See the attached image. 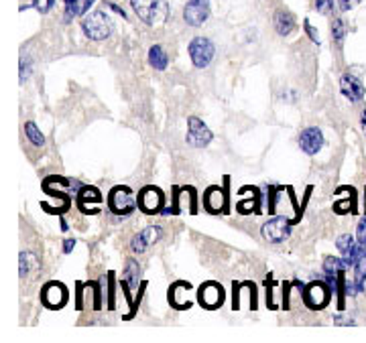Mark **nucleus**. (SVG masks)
<instances>
[{
	"mask_svg": "<svg viewBox=\"0 0 366 343\" xmlns=\"http://www.w3.org/2000/svg\"><path fill=\"white\" fill-rule=\"evenodd\" d=\"M64 244H66V246H64V252H66V254H69V252L74 250V244H76V240H74V237H69V240H66Z\"/></svg>",
	"mask_w": 366,
	"mask_h": 343,
	"instance_id": "obj_32",
	"label": "nucleus"
},
{
	"mask_svg": "<svg viewBox=\"0 0 366 343\" xmlns=\"http://www.w3.org/2000/svg\"><path fill=\"white\" fill-rule=\"evenodd\" d=\"M78 203L81 213H98L100 203H102V193L92 187V185H81V189L78 191Z\"/></svg>",
	"mask_w": 366,
	"mask_h": 343,
	"instance_id": "obj_14",
	"label": "nucleus"
},
{
	"mask_svg": "<svg viewBox=\"0 0 366 343\" xmlns=\"http://www.w3.org/2000/svg\"><path fill=\"white\" fill-rule=\"evenodd\" d=\"M209 16V0H187L183 19L189 26H202Z\"/></svg>",
	"mask_w": 366,
	"mask_h": 343,
	"instance_id": "obj_12",
	"label": "nucleus"
},
{
	"mask_svg": "<svg viewBox=\"0 0 366 343\" xmlns=\"http://www.w3.org/2000/svg\"><path fill=\"white\" fill-rule=\"evenodd\" d=\"M35 268H39L37 258L31 252H21V256H19V275H21V278L29 277L31 270H35Z\"/></svg>",
	"mask_w": 366,
	"mask_h": 343,
	"instance_id": "obj_20",
	"label": "nucleus"
},
{
	"mask_svg": "<svg viewBox=\"0 0 366 343\" xmlns=\"http://www.w3.org/2000/svg\"><path fill=\"white\" fill-rule=\"evenodd\" d=\"M189 57H192V63L197 67V69H204L212 63L214 55H216V47L214 43L206 37H196V39L189 43Z\"/></svg>",
	"mask_w": 366,
	"mask_h": 343,
	"instance_id": "obj_5",
	"label": "nucleus"
},
{
	"mask_svg": "<svg viewBox=\"0 0 366 343\" xmlns=\"http://www.w3.org/2000/svg\"><path fill=\"white\" fill-rule=\"evenodd\" d=\"M330 299H332V287L326 285V282H322V280H314V282H310L303 289V301H305V304L310 309L320 311V309L327 307Z\"/></svg>",
	"mask_w": 366,
	"mask_h": 343,
	"instance_id": "obj_4",
	"label": "nucleus"
},
{
	"mask_svg": "<svg viewBox=\"0 0 366 343\" xmlns=\"http://www.w3.org/2000/svg\"><path fill=\"white\" fill-rule=\"evenodd\" d=\"M332 35H334V41H336V45L342 47V43H344V37H346V29H344V23H342V19H336L334 23H332Z\"/></svg>",
	"mask_w": 366,
	"mask_h": 343,
	"instance_id": "obj_23",
	"label": "nucleus"
},
{
	"mask_svg": "<svg viewBox=\"0 0 366 343\" xmlns=\"http://www.w3.org/2000/svg\"><path fill=\"white\" fill-rule=\"evenodd\" d=\"M131 6L144 25H161L169 16L167 0H131Z\"/></svg>",
	"mask_w": 366,
	"mask_h": 343,
	"instance_id": "obj_1",
	"label": "nucleus"
},
{
	"mask_svg": "<svg viewBox=\"0 0 366 343\" xmlns=\"http://www.w3.org/2000/svg\"><path fill=\"white\" fill-rule=\"evenodd\" d=\"M315 9L320 13H330L334 9V0H315Z\"/></svg>",
	"mask_w": 366,
	"mask_h": 343,
	"instance_id": "obj_27",
	"label": "nucleus"
},
{
	"mask_svg": "<svg viewBox=\"0 0 366 343\" xmlns=\"http://www.w3.org/2000/svg\"><path fill=\"white\" fill-rule=\"evenodd\" d=\"M108 205H110V211L117 215H129L131 211L139 208V198L134 195L131 187L118 185L108 193Z\"/></svg>",
	"mask_w": 366,
	"mask_h": 343,
	"instance_id": "obj_3",
	"label": "nucleus"
},
{
	"mask_svg": "<svg viewBox=\"0 0 366 343\" xmlns=\"http://www.w3.org/2000/svg\"><path fill=\"white\" fill-rule=\"evenodd\" d=\"M31 71H33L31 59H29V57H23V59H21V69H19V73H21V81H26L29 76H31Z\"/></svg>",
	"mask_w": 366,
	"mask_h": 343,
	"instance_id": "obj_26",
	"label": "nucleus"
},
{
	"mask_svg": "<svg viewBox=\"0 0 366 343\" xmlns=\"http://www.w3.org/2000/svg\"><path fill=\"white\" fill-rule=\"evenodd\" d=\"M273 23L274 31H277L281 37H287V35H291V33L295 31V19H293V14L287 13V11H277L273 16Z\"/></svg>",
	"mask_w": 366,
	"mask_h": 343,
	"instance_id": "obj_17",
	"label": "nucleus"
},
{
	"mask_svg": "<svg viewBox=\"0 0 366 343\" xmlns=\"http://www.w3.org/2000/svg\"><path fill=\"white\" fill-rule=\"evenodd\" d=\"M360 124H362V130H365L366 134V110L362 112V116H360Z\"/></svg>",
	"mask_w": 366,
	"mask_h": 343,
	"instance_id": "obj_33",
	"label": "nucleus"
},
{
	"mask_svg": "<svg viewBox=\"0 0 366 343\" xmlns=\"http://www.w3.org/2000/svg\"><path fill=\"white\" fill-rule=\"evenodd\" d=\"M149 66L153 67V69H157V71H163L169 66V57H167V53L163 51L161 45H153L149 49Z\"/></svg>",
	"mask_w": 366,
	"mask_h": 343,
	"instance_id": "obj_19",
	"label": "nucleus"
},
{
	"mask_svg": "<svg viewBox=\"0 0 366 343\" xmlns=\"http://www.w3.org/2000/svg\"><path fill=\"white\" fill-rule=\"evenodd\" d=\"M55 0H33V9H37V13L47 14L53 9Z\"/></svg>",
	"mask_w": 366,
	"mask_h": 343,
	"instance_id": "obj_25",
	"label": "nucleus"
},
{
	"mask_svg": "<svg viewBox=\"0 0 366 343\" xmlns=\"http://www.w3.org/2000/svg\"><path fill=\"white\" fill-rule=\"evenodd\" d=\"M228 179L230 177H226V181H224V189L220 187H208L206 189V193H204V208L209 213H226L228 210Z\"/></svg>",
	"mask_w": 366,
	"mask_h": 343,
	"instance_id": "obj_10",
	"label": "nucleus"
},
{
	"mask_svg": "<svg viewBox=\"0 0 366 343\" xmlns=\"http://www.w3.org/2000/svg\"><path fill=\"white\" fill-rule=\"evenodd\" d=\"M139 277H141V266H139L137 260L129 258L127 264H124V280L129 282V287H131L132 290H134V287H137V285H139V280H141Z\"/></svg>",
	"mask_w": 366,
	"mask_h": 343,
	"instance_id": "obj_21",
	"label": "nucleus"
},
{
	"mask_svg": "<svg viewBox=\"0 0 366 343\" xmlns=\"http://www.w3.org/2000/svg\"><path fill=\"white\" fill-rule=\"evenodd\" d=\"M25 134H26V138H29V143H31L33 146L45 145V136H43V132L37 128V124H35V122H26Z\"/></svg>",
	"mask_w": 366,
	"mask_h": 343,
	"instance_id": "obj_22",
	"label": "nucleus"
},
{
	"mask_svg": "<svg viewBox=\"0 0 366 343\" xmlns=\"http://www.w3.org/2000/svg\"><path fill=\"white\" fill-rule=\"evenodd\" d=\"M356 199H350V201H336L334 203V211L336 213H352L356 210V203H354Z\"/></svg>",
	"mask_w": 366,
	"mask_h": 343,
	"instance_id": "obj_24",
	"label": "nucleus"
},
{
	"mask_svg": "<svg viewBox=\"0 0 366 343\" xmlns=\"http://www.w3.org/2000/svg\"><path fill=\"white\" fill-rule=\"evenodd\" d=\"M305 31H307L310 39L315 41V43L320 45V37H317V31H315V26H312V23H310V21H305Z\"/></svg>",
	"mask_w": 366,
	"mask_h": 343,
	"instance_id": "obj_30",
	"label": "nucleus"
},
{
	"mask_svg": "<svg viewBox=\"0 0 366 343\" xmlns=\"http://www.w3.org/2000/svg\"><path fill=\"white\" fill-rule=\"evenodd\" d=\"M300 146L305 155L314 157V155H317L322 150V146H324V134H322L320 128L310 126V128H305L300 134Z\"/></svg>",
	"mask_w": 366,
	"mask_h": 343,
	"instance_id": "obj_15",
	"label": "nucleus"
},
{
	"mask_svg": "<svg viewBox=\"0 0 366 343\" xmlns=\"http://www.w3.org/2000/svg\"><path fill=\"white\" fill-rule=\"evenodd\" d=\"M139 210L147 213V215H153V213H159L161 210H165V195L159 187H153V185H147L139 191Z\"/></svg>",
	"mask_w": 366,
	"mask_h": 343,
	"instance_id": "obj_6",
	"label": "nucleus"
},
{
	"mask_svg": "<svg viewBox=\"0 0 366 343\" xmlns=\"http://www.w3.org/2000/svg\"><path fill=\"white\" fill-rule=\"evenodd\" d=\"M108 290H110V309H114V272H110V280H108Z\"/></svg>",
	"mask_w": 366,
	"mask_h": 343,
	"instance_id": "obj_29",
	"label": "nucleus"
},
{
	"mask_svg": "<svg viewBox=\"0 0 366 343\" xmlns=\"http://www.w3.org/2000/svg\"><path fill=\"white\" fill-rule=\"evenodd\" d=\"M64 2H66V21L69 23L74 16H81L88 13L96 0H64Z\"/></svg>",
	"mask_w": 366,
	"mask_h": 343,
	"instance_id": "obj_18",
	"label": "nucleus"
},
{
	"mask_svg": "<svg viewBox=\"0 0 366 343\" xmlns=\"http://www.w3.org/2000/svg\"><path fill=\"white\" fill-rule=\"evenodd\" d=\"M81 31L88 39L104 41L112 33V21L104 11H94L81 21Z\"/></svg>",
	"mask_w": 366,
	"mask_h": 343,
	"instance_id": "obj_2",
	"label": "nucleus"
},
{
	"mask_svg": "<svg viewBox=\"0 0 366 343\" xmlns=\"http://www.w3.org/2000/svg\"><path fill=\"white\" fill-rule=\"evenodd\" d=\"M197 301H199V304L204 309H209V311L212 309H218L224 303V289L218 282L208 280V282H204L199 287V290H197Z\"/></svg>",
	"mask_w": 366,
	"mask_h": 343,
	"instance_id": "obj_11",
	"label": "nucleus"
},
{
	"mask_svg": "<svg viewBox=\"0 0 366 343\" xmlns=\"http://www.w3.org/2000/svg\"><path fill=\"white\" fill-rule=\"evenodd\" d=\"M187 143L192 146H197V148H204L208 146L212 140H214V132L209 130L206 126L204 120H199L197 116H189L187 120Z\"/></svg>",
	"mask_w": 366,
	"mask_h": 343,
	"instance_id": "obj_8",
	"label": "nucleus"
},
{
	"mask_svg": "<svg viewBox=\"0 0 366 343\" xmlns=\"http://www.w3.org/2000/svg\"><path fill=\"white\" fill-rule=\"evenodd\" d=\"M340 92L354 104V102H360L365 98V86L352 73H344L340 78Z\"/></svg>",
	"mask_w": 366,
	"mask_h": 343,
	"instance_id": "obj_16",
	"label": "nucleus"
},
{
	"mask_svg": "<svg viewBox=\"0 0 366 343\" xmlns=\"http://www.w3.org/2000/svg\"><path fill=\"white\" fill-rule=\"evenodd\" d=\"M358 242H366V215L358 222Z\"/></svg>",
	"mask_w": 366,
	"mask_h": 343,
	"instance_id": "obj_28",
	"label": "nucleus"
},
{
	"mask_svg": "<svg viewBox=\"0 0 366 343\" xmlns=\"http://www.w3.org/2000/svg\"><path fill=\"white\" fill-rule=\"evenodd\" d=\"M69 295H67V287L57 282V280H51L47 282L43 289H41V301L47 309H61L64 304L67 303Z\"/></svg>",
	"mask_w": 366,
	"mask_h": 343,
	"instance_id": "obj_9",
	"label": "nucleus"
},
{
	"mask_svg": "<svg viewBox=\"0 0 366 343\" xmlns=\"http://www.w3.org/2000/svg\"><path fill=\"white\" fill-rule=\"evenodd\" d=\"M295 222H289L287 217H273L261 227V236L269 242V244H281L285 242L291 234V225Z\"/></svg>",
	"mask_w": 366,
	"mask_h": 343,
	"instance_id": "obj_7",
	"label": "nucleus"
},
{
	"mask_svg": "<svg viewBox=\"0 0 366 343\" xmlns=\"http://www.w3.org/2000/svg\"><path fill=\"white\" fill-rule=\"evenodd\" d=\"M161 236H163V232H161L159 225H147V227H143V230L131 240V250L134 252V254H143V252L149 250L153 244H157Z\"/></svg>",
	"mask_w": 366,
	"mask_h": 343,
	"instance_id": "obj_13",
	"label": "nucleus"
},
{
	"mask_svg": "<svg viewBox=\"0 0 366 343\" xmlns=\"http://www.w3.org/2000/svg\"><path fill=\"white\" fill-rule=\"evenodd\" d=\"M356 2H358V0H340V9L342 11H350Z\"/></svg>",
	"mask_w": 366,
	"mask_h": 343,
	"instance_id": "obj_31",
	"label": "nucleus"
}]
</instances>
